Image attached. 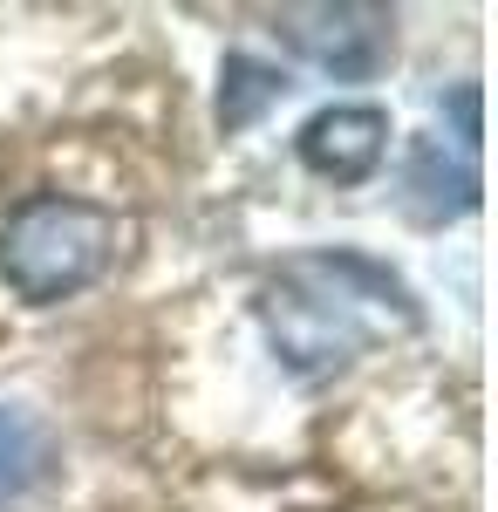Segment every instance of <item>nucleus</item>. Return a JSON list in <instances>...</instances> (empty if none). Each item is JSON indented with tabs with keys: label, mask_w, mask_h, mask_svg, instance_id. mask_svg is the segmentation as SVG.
Returning <instances> with one entry per match:
<instances>
[{
	"label": "nucleus",
	"mask_w": 498,
	"mask_h": 512,
	"mask_svg": "<svg viewBox=\"0 0 498 512\" xmlns=\"http://www.w3.org/2000/svg\"><path fill=\"white\" fill-rule=\"evenodd\" d=\"M294 151L314 178L328 185H362L376 178L389 158V110L376 103H335V110H314L294 137Z\"/></svg>",
	"instance_id": "4"
},
{
	"label": "nucleus",
	"mask_w": 498,
	"mask_h": 512,
	"mask_svg": "<svg viewBox=\"0 0 498 512\" xmlns=\"http://www.w3.org/2000/svg\"><path fill=\"white\" fill-rule=\"evenodd\" d=\"M280 35L294 55H307L314 69H328L335 82H369L396 48V14L389 7H362V0H335V7H287Z\"/></svg>",
	"instance_id": "3"
},
{
	"label": "nucleus",
	"mask_w": 498,
	"mask_h": 512,
	"mask_svg": "<svg viewBox=\"0 0 498 512\" xmlns=\"http://www.w3.org/2000/svg\"><path fill=\"white\" fill-rule=\"evenodd\" d=\"M116 239H123L116 212L89 205V198L41 192L14 212L7 233H0V280H7L21 301H35V308L69 301L89 280L110 274Z\"/></svg>",
	"instance_id": "2"
},
{
	"label": "nucleus",
	"mask_w": 498,
	"mask_h": 512,
	"mask_svg": "<svg viewBox=\"0 0 498 512\" xmlns=\"http://www.w3.org/2000/svg\"><path fill=\"white\" fill-rule=\"evenodd\" d=\"M260 321H267L273 355L294 376H328L342 369L369 342H383L396 328H417V294L403 287V274H389L369 253H294L260 294Z\"/></svg>",
	"instance_id": "1"
},
{
	"label": "nucleus",
	"mask_w": 498,
	"mask_h": 512,
	"mask_svg": "<svg viewBox=\"0 0 498 512\" xmlns=\"http://www.w3.org/2000/svg\"><path fill=\"white\" fill-rule=\"evenodd\" d=\"M471 205H478L471 151H444L437 137H417L410 144V178H403V212L417 226H444V219H464Z\"/></svg>",
	"instance_id": "5"
},
{
	"label": "nucleus",
	"mask_w": 498,
	"mask_h": 512,
	"mask_svg": "<svg viewBox=\"0 0 498 512\" xmlns=\"http://www.w3.org/2000/svg\"><path fill=\"white\" fill-rule=\"evenodd\" d=\"M280 89H287L280 69L253 62V55H226V69H219V123H226V130L260 123L273 103H280Z\"/></svg>",
	"instance_id": "7"
},
{
	"label": "nucleus",
	"mask_w": 498,
	"mask_h": 512,
	"mask_svg": "<svg viewBox=\"0 0 498 512\" xmlns=\"http://www.w3.org/2000/svg\"><path fill=\"white\" fill-rule=\"evenodd\" d=\"M41 472H48V431H41L28 410L0 403V512L21 506Z\"/></svg>",
	"instance_id": "6"
}]
</instances>
